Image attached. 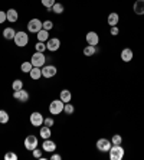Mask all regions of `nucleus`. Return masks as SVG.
Segmentation results:
<instances>
[{"label":"nucleus","instance_id":"393cba45","mask_svg":"<svg viewBox=\"0 0 144 160\" xmlns=\"http://www.w3.org/2000/svg\"><path fill=\"white\" fill-rule=\"evenodd\" d=\"M53 13H56V15H61V13H63V6L61 3H55L53 6H52V10Z\"/></svg>","mask_w":144,"mask_h":160},{"label":"nucleus","instance_id":"6ab92c4d","mask_svg":"<svg viewBox=\"0 0 144 160\" xmlns=\"http://www.w3.org/2000/svg\"><path fill=\"white\" fill-rule=\"evenodd\" d=\"M29 75H30V78L33 79V81H39L41 77H42V69L41 68H37V67H33L32 68V71L29 72Z\"/></svg>","mask_w":144,"mask_h":160},{"label":"nucleus","instance_id":"9b49d317","mask_svg":"<svg viewBox=\"0 0 144 160\" xmlns=\"http://www.w3.org/2000/svg\"><path fill=\"white\" fill-rule=\"evenodd\" d=\"M85 41H87L88 45H91V46H97V45L100 43V36H98L97 32H88L87 36H85Z\"/></svg>","mask_w":144,"mask_h":160},{"label":"nucleus","instance_id":"20e7f679","mask_svg":"<svg viewBox=\"0 0 144 160\" xmlns=\"http://www.w3.org/2000/svg\"><path fill=\"white\" fill-rule=\"evenodd\" d=\"M15 43H16V46H19V48H23V46H26V45L29 43V36L26 35V32H23V30L16 32Z\"/></svg>","mask_w":144,"mask_h":160},{"label":"nucleus","instance_id":"72a5a7b5","mask_svg":"<svg viewBox=\"0 0 144 160\" xmlns=\"http://www.w3.org/2000/svg\"><path fill=\"white\" fill-rule=\"evenodd\" d=\"M55 124V120L52 118V117H48V118L43 120V126H48V127H52Z\"/></svg>","mask_w":144,"mask_h":160},{"label":"nucleus","instance_id":"39448f33","mask_svg":"<svg viewBox=\"0 0 144 160\" xmlns=\"http://www.w3.org/2000/svg\"><path fill=\"white\" fill-rule=\"evenodd\" d=\"M42 25H43V22H41L39 19H30L29 23H27V30H29L30 33H37L39 30L42 29Z\"/></svg>","mask_w":144,"mask_h":160},{"label":"nucleus","instance_id":"a878e982","mask_svg":"<svg viewBox=\"0 0 144 160\" xmlns=\"http://www.w3.org/2000/svg\"><path fill=\"white\" fill-rule=\"evenodd\" d=\"M12 88H13V91H19V89H22L23 88V81L22 79H15L13 84H12Z\"/></svg>","mask_w":144,"mask_h":160},{"label":"nucleus","instance_id":"e433bc0d","mask_svg":"<svg viewBox=\"0 0 144 160\" xmlns=\"http://www.w3.org/2000/svg\"><path fill=\"white\" fill-rule=\"evenodd\" d=\"M6 20H7V18H6V12L0 10V23H4Z\"/></svg>","mask_w":144,"mask_h":160},{"label":"nucleus","instance_id":"2eb2a0df","mask_svg":"<svg viewBox=\"0 0 144 160\" xmlns=\"http://www.w3.org/2000/svg\"><path fill=\"white\" fill-rule=\"evenodd\" d=\"M133 56H134V53L130 48H126L121 51V59L124 61V62H131V61H133Z\"/></svg>","mask_w":144,"mask_h":160},{"label":"nucleus","instance_id":"f257e3e1","mask_svg":"<svg viewBox=\"0 0 144 160\" xmlns=\"http://www.w3.org/2000/svg\"><path fill=\"white\" fill-rule=\"evenodd\" d=\"M108 153L111 160H121L124 157V149L121 147V144H112Z\"/></svg>","mask_w":144,"mask_h":160},{"label":"nucleus","instance_id":"7c9ffc66","mask_svg":"<svg viewBox=\"0 0 144 160\" xmlns=\"http://www.w3.org/2000/svg\"><path fill=\"white\" fill-rule=\"evenodd\" d=\"M121 142H122V137L120 134H114L112 138H111V143H112V144H121Z\"/></svg>","mask_w":144,"mask_h":160},{"label":"nucleus","instance_id":"4be33fe9","mask_svg":"<svg viewBox=\"0 0 144 160\" xmlns=\"http://www.w3.org/2000/svg\"><path fill=\"white\" fill-rule=\"evenodd\" d=\"M49 39V32L45 29H41L37 32V41L39 42H46Z\"/></svg>","mask_w":144,"mask_h":160},{"label":"nucleus","instance_id":"bb28decb","mask_svg":"<svg viewBox=\"0 0 144 160\" xmlns=\"http://www.w3.org/2000/svg\"><path fill=\"white\" fill-rule=\"evenodd\" d=\"M74 111H75V108H74V105H72V104L67 102V104L63 105V112H65V114L71 116V114H74Z\"/></svg>","mask_w":144,"mask_h":160},{"label":"nucleus","instance_id":"4c0bfd02","mask_svg":"<svg viewBox=\"0 0 144 160\" xmlns=\"http://www.w3.org/2000/svg\"><path fill=\"white\" fill-rule=\"evenodd\" d=\"M62 157H61V154H56L55 152L52 153V156H51V160H61Z\"/></svg>","mask_w":144,"mask_h":160},{"label":"nucleus","instance_id":"0eeeda50","mask_svg":"<svg viewBox=\"0 0 144 160\" xmlns=\"http://www.w3.org/2000/svg\"><path fill=\"white\" fill-rule=\"evenodd\" d=\"M25 147L26 150H29V152H32V150H35L37 147V137L36 136H27V137L25 138Z\"/></svg>","mask_w":144,"mask_h":160},{"label":"nucleus","instance_id":"c756f323","mask_svg":"<svg viewBox=\"0 0 144 160\" xmlns=\"http://www.w3.org/2000/svg\"><path fill=\"white\" fill-rule=\"evenodd\" d=\"M41 2H42V4H43L45 8L48 9V10H52V6L56 3L55 0H41Z\"/></svg>","mask_w":144,"mask_h":160},{"label":"nucleus","instance_id":"f704fd0d","mask_svg":"<svg viewBox=\"0 0 144 160\" xmlns=\"http://www.w3.org/2000/svg\"><path fill=\"white\" fill-rule=\"evenodd\" d=\"M32 153H33V157H36V159H42V150H39L37 147L35 150H32Z\"/></svg>","mask_w":144,"mask_h":160},{"label":"nucleus","instance_id":"9d476101","mask_svg":"<svg viewBox=\"0 0 144 160\" xmlns=\"http://www.w3.org/2000/svg\"><path fill=\"white\" fill-rule=\"evenodd\" d=\"M61 46V41L58 39V38H51V39H48L46 41V49L48 51H51V52H55V51H58Z\"/></svg>","mask_w":144,"mask_h":160},{"label":"nucleus","instance_id":"412c9836","mask_svg":"<svg viewBox=\"0 0 144 160\" xmlns=\"http://www.w3.org/2000/svg\"><path fill=\"white\" fill-rule=\"evenodd\" d=\"M15 29L13 28H6V29L3 30V38L4 39H7V41H10V39H15Z\"/></svg>","mask_w":144,"mask_h":160},{"label":"nucleus","instance_id":"6e6552de","mask_svg":"<svg viewBox=\"0 0 144 160\" xmlns=\"http://www.w3.org/2000/svg\"><path fill=\"white\" fill-rule=\"evenodd\" d=\"M111 146H112L111 140H107V138H100V140L97 142V149L100 150V152H102V153L110 152Z\"/></svg>","mask_w":144,"mask_h":160},{"label":"nucleus","instance_id":"cd10ccee","mask_svg":"<svg viewBox=\"0 0 144 160\" xmlns=\"http://www.w3.org/2000/svg\"><path fill=\"white\" fill-rule=\"evenodd\" d=\"M9 121V114L7 111H4V110H0V123L2 124H6Z\"/></svg>","mask_w":144,"mask_h":160},{"label":"nucleus","instance_id":"1a4fd4ad","mask_svg":"<svg viewBox=\"0 0 144 160\" xmlns=\"http://www.w3.org/2000/svg\"><path fill=\"white\" fill-rule=\"evenodd\" d=\"M43 116H42L41 112H37V111H35V112H32L30 114V124L33 127H41L42 124H43Z\"/></svg>","mask_w":144,"mask_h":160},{"label":"nucleus","instance_id":"4468645a","mask_svg":"<svg viewBox=\"0 0 144 160\" xmlns=\"http://www.w3.org/2000/svg\"><path fill=\"white\" fill-rule=\"evenodd\" d=\"M107 22H108V25H110L111 28H112V26H118V22H120L118 13H115V12H111L110 15H108Z\"/></svg>","mask_w":144,"mask_h":160},{"label":"nucleus","instance_id":"b1692460","mask_svg":"<svg viewBox=\"0 0 144 160\" xmlns=\"http://www.w3.org/2000/svg\"><path fill=\"white\" fill-rule=\"evenodd\" d=\"M32 68H33V65H32V62L29 61V62H23L22 67H20V69H22V72H25V74L26 72L29 74V72L32 71Z\"/></svg>","mask_w":144,"mask_h":160},{"label":"nucleus","instance_id":"ddd939ff","mask_svg":"<svg viewBox=\"0 0 144 160\" xmlns=\"http://www.w3.org/2000/svg\"><path fill=\"white\" fill-rule=\"evenodd\" d=\"M42 149H43V152L53 153L56 150V143L49 140V138H46V140H43V143H42Z\"/></svg>","mask_w":144,"mask_h":160},{"label":"nucleus","instance_id":"c85d7f7f","mask_svg":"<svg viewBox=\"0 0 144 160\" xmlns=\"http://www.w3.org/2000/svg\"><path fill=\"white\" fill-rule=\"evenodd\" d=\"M35 49H36V52H45V51H46V43L37 41L36 45H35Z\"/></svg>","mask_w":144,"mask_h":160},{"label":"nucleus","instance_id":"7ed1b4c3","mask_svg":"<svg viewBox=\"0 0 144 160\" xmlns=\"http://www.w3.org/2000/svg\"><path fill=\"white\" fill-rule=\"evenodd\" d=\"M30 62L33 67H37V68H42L46 63V56H45L43 52H35L30 58Z\"/></svg>","mask_w":144,"mask_h":160},{"label":"nucleus","instance_id":"423d86ee","mask_svg":"<svg viewBox=\"0 0 144 160\" xmlns=\"http://www.w3.org/2000/svg\"><path fill=\"white\" fill-rule=\"evenodd\" d=\"M41 69H42V77H43V78H48V79L52 78V77H55L56 72H58L55 65H43Z\"/></svg>","mask_w":144,"mask_h":160},{"label":"nucleus","instance_id":"a211bd4d","mask_svg":"<svg viewBox=\"0 0 144 160\" xmlns=\"http://www.w3.org/2000/svg\"><path fill=\"white\" fill-rule=\"evenodd\" d=\"M134 13L136 15H144V0H136V3H134Z\"/></svg>","mask_w":144,"mask_h":160},{"label":"nucleus","instance_id":"2f4dec72","mask_svg":"<svg viewBox=\"0 0 144 160\" xmlns=\"http://www.w3.org/2000/svg\"><path fill=\"white\" fill-rule=\"evenodd\" d=\"M52 28H53V22L52 20H45L43 22V25H42V29H45V30H51Z\"/></svg>","mask_w":144,"mask_h":160},{"label":"nucleus","instance_id":"c9c22d12","mask_svg":"<svg viewBox=\"0 0 144 160\" xmlns=\"http://www.w3.org/2000/svg\"><path fill=\"white\" fill-rule=\"evenodd\" d=\"M110 33L112 35V36H117V35L120 33V29H118V26H112V28H111Z\"/></svg>","mask_w":144,"mask_h":160},{"label":"nucleus","instance_id":"f03ea898","mask_svg":"<svg viewBox=\"0 0 144 160\" xmlns=\"http://www.w3.org/2000/svg\"><path fill=\"white\" fill-rule=\"evenodd\" d=\"M63 105H65V102L61 100H53L49 104V112H51L52 116H58V114H61V112L63 111Z\"/></svg>","mask_w":144,"mask_h":160},{"label":"nucleus","instance_id":"5701e85b","mask_svg":"<svg viewBox=\"0 0 144 160\" xmlns=\"http://www.w3.org/2000/svg\"><path fill=\"white\" fill-rule=\"evenodd\" d=\"M95 52H97V48H95V46H91V45H88V46H85V48H84V55L85 56H92Z\"/></svg>","mask_w":144,"mask_h":160},{"label":"nucleus","instance_id":"aec40b11","mask_svg":"<svg viewBox=\"0 0 144 160\" xmlns=\"http://www.w3.org/2000/svg\"><path fill=\"white\" fill-rule=\"evenodd\" d=\"M39 134H41V137L43 138V140H46V138H51L52 136V131H51V127L48 126H43L41 128V131H39Z\"/></svg>","mask_w":144,"mask_h":160},{"label":"nucleus","instance_id":"f3484780","mask_svg":"<svg viewBox=\"0 0 144 160\" xmlns=\"http://www.w3.org/2000/svg\"><path fill=\"white\" fill-rule=\"evenodd\" d=\"M59 100L63 101L65 104H67V102H71V100H72V94H71L69 89H62V91H61Z\"/></svg>","mask_w":144,"mask_h":160},{"label":"nucleus","instance_id":"473e14b6","mask_svg":"<svg viewBox=\"0 0 144 160\" xmlns=\"http://www.w3.org/2000/svg\"><path fill=\"white\" fill-rule=\"evenodd\" d=\"M4 160H17V154H16V153H12V152H7L4 154Z\"/></svg>","mask_w":144,"mask_h":160},{"label":"nucleus","instance_id":"dca6fc26","mask_svg":"<svg viewBox=\"0 0 144 160\" xmlns=\"http://www.w3.org/2000/svg\"><path fill=\"white\" fill-rule=\"evenodd\" d=\"M6 18H7V20L10 23H16L19 19V15H17V10H15V9H9L7 12H6Z\"/></svg>","mask_w":144,"mask_h":160},{"label":"nucleus","instance_id":"f8f14e48","mask_svg":"<svg viewBox=\"0 0 144 160\" xmlns=\"http://www.w3.org/2000/svg\"><path fill=\"white\" fill-rule=\"evenodd\" d=\"M13 98L20 101V102H26V101H29V92L22 88V89H19V91H15V92H13Z\"/></svg>","mask_w":144,"mask_h":160}]
</instances>
